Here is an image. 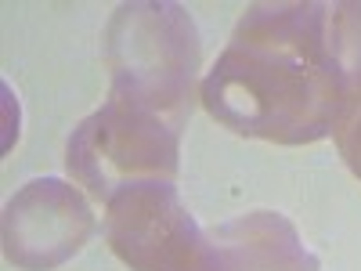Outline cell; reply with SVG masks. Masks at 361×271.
Segmentation results:
<instances>
[{"mask_svg":"<svg viewBox=\"0 0 361 271\" xmlns=\"http://www.w3.org/2000/svg\"><path fill=\"white\" fill-rule=\"evenodd\" d=\"M112 250L137 271H214V246L185 214L173 185L134 181L109 199Z\"/></svg>","mask_w":361,"mask_h":271,"instance_id":"cell-2","label":"cell"},{"mask_svg":"<svg viewBox=\"0 0 361 271\" xmlns=\"http://www.w3.org/2000/svg\"><path fill=\"white\" fill-rule=\"evenodd\" d=\"M214 246V271H314V257L304 250L296 228L257 210L209 235Z\"/></svg>","mask_w":361,"mask_h":271,"instance_id":"cell-4","label":"cell"},{"mask_svg":"<svg viewBox=\"0 0 361 271\" xmlns=\"http://www.w3.org/2000/svg\"><path fill=\"white\" fill-rule=\"evenodd\" d=\"M322 25V8H257L202 87L209 112L243 134L322 138L343 102V73Z\"/></svg>","mask_w":361,"mask_h":271,"instance_id":"cell-1","label":"cell"},{"mask_svg":"<svg viewBox=\"0 0 361 271\" xmlns=\"http://www.w3.org/2000/svg\"><path fill=\"white\" fill-rule=\"evenodd\" d=\"M340 148H343L347 163L354 167V174L361 177V112H354L350 124H343V131H340Z\"/></svg>","mask_w":361,"mask_h":271,"instance_id":"cell-7","label":"cell"},{"mask_svg":"<svg viewBox=\"0 0 361 271\" xmlns=\"http://www.w3.org/2000/svg\"><path fill=\"white\" fill-rule=\"evenodd\" d=\"M87 228H90V214L76 192H69V199L58 206L54 217H33L22 203H11V210H8V257L25 264L29 250L47 246L44 235H58L69 246V253H76L83 246Z\"/></svg>","mask_w":361,"mask_h":271,"instance_id":"cell-5","label":"cell"},{"mask_svg":"<svg viewBox=\"0 0 361 271\" xmlns=\"http://www.w3.org/2000/svg\"><path fill=\"white\" fill-rule=\"evenodd\" d=\"M336 22L347 25L329 40L333 44V54H336V66H340L343 76L361 80V8H340Z\"/></svg>","mask_w":361,"mask_h":271,"instance_id":"cell-6","label":"cell"},{"mask_svg":"<svg viewBox=\"0 0 361 271\" xmlns=\"http://www.w3.org/2000/svg\"><path fill=\"white\" fill-rule=\"evenodd\" d=\"M69 167H76L98 195L112 199L116 181L134 170H173V134L163 131L159 119H152L137 102L119 98L83 124L69 145Z\"/></svg>","mask_w":361,"mask_h":271,"instance_id":"cell-3","label":"cell"}]
</instances>
